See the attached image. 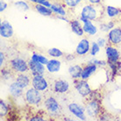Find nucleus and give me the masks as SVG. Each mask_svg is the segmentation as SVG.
Instances as JSON below:
<instances>
[{"label": "nucleus", "mask_w": 121, "mask_h": 121, "mask_svg": "<svg viewBox=\"0 0 121 121\" xmlns=\"http://www.w3.org/2000/svg\"><path fill=\"white\" fill-rule=\"evenodd\" d=\"M46 97L43 105L49 118H60L63 116V110L60 102L53 95L51 91L45 92Z\"/></svg>", "instance_id": "nucleus-1"}, {"label": "nucleus", "mask_w": 121, "mask_h": 121, "mask_svg": "<svg viewBox=\"0 0 121 121\" xmlns=\"http://www.w3.org/2000/svg\"><path fill=\"white\" fill-rule=\"evenodd\" d=\"M85 98H86V101H84V108L87 115L92 118H99L100 115L104 112L99 97H97L92 91Z\"/></svg>", "instance_id": "nucleus-2"}, {"label": "nucleus", "mask_w": 121, "mask_h": 121, "mask_svg": "<svg viewBox=\"0 0 121 121\" xmlns=\"http://www.w3.org/2000/svg\"><path fill=\"white\" fill-rule=\"evenodd\" d=\"M105 15V8L102 4H88L82 7L81 12V17L87 18L89 20H96L99 21L102 20Z\"/></svg>", "instance_id": "nucleus-3"}, {"label": "nucleus", "mask_w": 121, "mask_h": 121, "mask_svg": "<svg viewBox=\"0 0 121 121\" xmlns=\"http://www.w3.org/2000/svg\"><path fill=\"white\" fill-rule=\"evenodd\" d=\"M45 97V92L38 91L33 87L27 88L23 95V99L25 103L31 107H39L40 105H43Z\"/></svg>", "instance_id": "nucleus-4"}, {"label": "nucleus", "mask_w": 121, "mask_h": 121, "mask_svg": "<svg viewBox=\"0 0 121 121\" xmlns=\"http://www.w3.org/2000/svg\"><path fill=\"white\" fill-rule=\"evenodd\" d=\"M12 69V71L15 75L20 74V73H26L30 72L29 70V65L28 61L23 59L21 57H14L11 59L10 60H7L5 64Z\"/></svg>", "instance_id": "nucleus-5"}, {"label": "nucleus", "mask_w": 121, "mask_h": 121, "mask_svg": "<svg viewBox=\"0 0 121 121\" xmlns=\"http://www.w3.org/2000/svg\"><path fill=\"white\" fill-rule=\"evenodd\" d=\"M51 82L48 78L44 76V75H35L32 76V87L42 92H48L50 91Z\"/></svg>", "instance_id": "nucleus-6"}, {"label": "nucleus", "mask_w": 121, "mask_h": 121, "mask_svg": "<svg viewBox=\"0 0 121 121\" xmlns=\"http://www.w3.org/2000/svg\"><path fill=\"white\" fill-rule=\"evenodd\" d=\"M53 94L65 95L70 92V85L64 79H55L51 82L50 91Z\"/></svg>", "instance_id": "nucleus-7"}, {"label": "nucleus", "mask_w": 121, "mask_h": 121, "mask_svg": "<svg viewBox=\"0 0 121 121\" xmlns=\"http://www.w3.org/2000/svg\"><path fill=\"white\" fill-rule=\"evenodd\" d=\"M74 87L78 92L79 95H81L82 97H88L92 92L91 86L89 85L87 80H83L82 78L74 79Z\"/></svg>", "instance_id": "nucleus-8"}, {"label": "nucleus", "mask_w": 121, "mask_h": 121, "mask_svg": "<svg viewBox=\"0 0 121 121\" xmlns=\"http://www.w3.org/2000/svg\"><path fill=\"white\" fill-rule=\"evenodd\" d=\"M107 43L113 46H118L121 43V26L112 28L107 35Z\"/></svg>", "instance_id": "nucleus-9"}, {"label": "nucleus", "mask_w": 121, "mask_h": 121, "mask_svg": "<svg viewBox=\"0 0 121 121\" xmlns=\"http://www.w3.org/2000/svg\"><path fill=\"white\" fill-rule=\"evenodd\" d=\"M32 76H33V75L31 74V72L20 73V74L16 75L14 81L21 88H23L24 90H26L27 88H29V86L32 83Z\"/></svg>", "instance_id": "nucleus-10"}, {"label": "nucleus", "mask_w": 121, "mask_h": 121, "mask_svg": "<svg viewBox=\"0 0 121 121\" xmlns=\"http://www.w3.org/2000/svg\"><path fill=\"white\" fill-rule=\"evenodd\" d=\"M105 53L107 56V62H117L119 60L120 55L116 46L107 43L105 46Z\"/></svg>", "instance_id": "nucleus-11"}, {"label": "nucleus", "mask_w": 121, "mask_h": 121, "mask_svg": "<svg viewBox=\"0 0 121 121\" xmlns=\"http://www.w3.org/2000/svg\"><path fill=\"white\" fill-rule=\"evenodd\" d=\"M68 109L73 115H75L76 118H80L82 120L86 119L85 115V108H83L82 105H80L76 103H70L68 104Z\"/></svg>", "instance_id": "nucleus-12"}, {"label": "nucleus", "mask_w": 121, "mask_h": 121, "mask_svg": "<svg viewBox=\"0 0 121 121\" xmlns=\"http://www.w3.org/2000/svg\"><path fill=\"white\" fill-rule=\"evenodd\" d=\"M28 65H29V70H30L31 74L33 76H35V75H45L46 69L45 67H44V64L30 59L28 60Z\"/></svg>", "instance_id": "nucleus-13"}, {"label": "nucleus", "mask_w": 121, "mask_h": 121, "mask_svg": "<svg viewBox=\"0 0 121 121\" xmlns=\"http://www.w3.org/2000/svg\"><path fill=\"white\" fill-rule=\"evenodd\" d=\"M97 69V66L96 64L92 63V62H88V63L82 64V72L81 78L83 80H88L94 73H96Z\"/></svg>", "instance_id": "nucleus-14"}, {"label": "nucleus", "mask_w": 121, "mask_h": 121, "mask_svg": "<svg viewBox=\"0 0 121 121\" xmlns=\"http://www.w3.org/2000/svg\"><path fill=\"white\" fill-rule=\"evenodd\" d=\"M105 15L111 18V20L120 22L121 21V8H117L113 6H107L105 8Z\"/></svg>", "instance_id": "nucleus-15"}, {"label": "nucleus", "mask_w": 121, "mask_h": 121, "mask_svg": "<svg viewBox=\"0 0 121 121\" xmlns=\"http://www.w3.org/2000/svg\"><path fill=\"white\" fill-rule=\"evenodd\" d=\"M91 50V46H90V41L88 39L83 38L80 40L78 45L76 48V54L77 55H84L88 54Z\"/></svg>", "instance_id": "nucleus-16"}, {"label": "nucleus", "mask_w": 121, "mask_h": 121, "mask_svg": "<svg viewBox=\"0 0 121 121\" xmlns=\"http://www.w3.org/2000/svg\"><path fill=\"white\" fill-rule=\"evenodd\" d=\"M0 34L3 38H11L13 36V29L12 25L7 20H4L0 25Z\"/></svg>", "instance_id": "nucleus-17"}, {"label": "nucleus", "mask_w": 121, "mask_h": 121, "mask_svg": "<svg viewBox=\"0 0 121 121\" xmlns=\"http://www.w3.org/2000/svg\"><path fill=\"white\" fill-rule=\"evenodd\" d=\"M9 91H10V95L13 98H18V97H23V95H24V89L21 88L15 81L11 83L9 88Z\"/></svg>", "instance_id": "nucleus-18"}, {"label": "nucleus", "mask_w": 121, "mask_h": 121, "mask_svg": "<svg viewBox=\"0 0 121 121\" xmlns=\"http://www.w3.org/2000/svg\"><path fill=\"white\" fill-rule=\"evenodd\" d=\"M81 2L82 0H57L55 4H59L67 10H72L76 8Z\"/></svg>", "instance_id": "nucleus-19"}, {"label": "nucleus", "mask_w": 121, "mask_h": 121, "mask_svg": "<svg viewBox=\"0 0 121 121\" xmlns=\"http://www.w3.org/2000/svg\"><path fill=\"white\" fill-rule=\"evenodd\" d=\"M82 72V64L81 65H73L70 66L69 69V73L70 76L73 79H79L81 78Z\"/></svg>", "instance_id": "nucleus-20"}, {"label": "nucleus", "mask_w": 121, "mask_h": 121, "mask_svg": "<svg viewBox=\"0 0 121 121\" xmlns=\"http://www.w3.org/2000/svg\"><path fill=\"white\" fill-rule=\"evenodd\" d=\"M70 26H71V29H72L73 33L77 34L78 36H82L85 33L82 24H81V21L76 20V19H73L70 21Z\"/></svg>", "instance_id": "nucleus-21"}, {"label": "nucleus", "mask_w": 121, "mask_h": 121, "mask_svg": "<svg viewBox=\"0 0 121 121\" xmlns=\"http://www.w3.org/2000/svg\"><path fill=\"white\" fill-rule=\"evenodd\" d=\"M33 8L36 10L37 12L40 13L41 15L44 16H52L54 12L51 10V8H49L48 6H45L41 4H33Z\"/></svg>", "instance_id": "nucleus-22"}, {"label": "nucleus", "mask_w": 121, "mask_h": 121, "mask_svg": "<svg viewBox=\"0 0 121 121\" xmlns=\"http://www.w3.org/2000/svg\"><path fill=\"white\" fill-rule=\"evenodd\" d=\"M82 28H83L84 33L89 34V35H94V34H96L97 31V27L92 24L91 20H86V21L83 22Z\"/></svg>", "instance_id": "nucleus-23"}, {"label": "nucleus", "mask_w": 121, "mask_h": 121, "mask_svg": "<svg viewBox=\"0 0 121 121\" xmlns=\"http://www.w3.org/2000/svg\"><path fill=\"white\" fill-rule=\"evenodd\" d=\"M60 68V61L57 60H50L47 63V69L50 73H55L59 71Z\"/></svg>", "instance_id": "nucleus-24"}, {"label": "nucleus", "mask_w": 121, "mask_h": 121, "mask_svg": "<svg viewBox=\"0 0 121 121\" xmlns=\"http://www.w3.org/2000/svg\"><path fill=\"white\" fill-rule=\"evenodd\" d=\"M50 8L55 14H59L60 16H66L67 13L66 11H65V8L59 4H52Z\"/></svg>", "instance_id": "nucleus-25"}, {"label": "nucleus", "mask_w": 121, "mask_h": 121, "mask_svg": "<svg viewBox=\"0 0 121 121\" xmlns=\"http://www.w3.org/2000/svg\"><path fill=\"white\" fill-rule=\"evenodd\" d=\"M10 112V106L4 102L3 100H0V117L1 118H5Z\"/></svg>", "instance_id": "nucleus-26"}, {"label": "nucleus", "mask_w": 121, "mask_h": 121, "mask_svg": "<svg viewBox=\"0 0 121 121\" xmlns=\"http://www.w3.org/2000/svg\"><path fill=\"white\" fill-rule=\"evenodd\" d=\"M31 59L33 60H36L38 62H40V63H42V64H46V65L48 62V60L45 56H43V55H37V54H33V55H32Z\"/></svg>", "instance_id": "nucleus-27"}, {"label": "nucleus", "mask_w": 121, "mask_h": 121, "mask_svg": "<svg viewBox=\"0 0 121 121\" xmlns=\"http://www.w3.org/2000/svg\"><path fill=\"white\" fill-rule=\"evenodd\" d=\"M48 55L52 56V57H61L63 55V53L59 50L58 48H50L48 51Z\"/></svg>", "instance_id": "nucleus-28"}, {"label": "nucleus", "mask_w": 121, "mask_h": 121, "mask_svg": "<svg viewBox=\"0 0 121 121\" xmlns=\"http://www.w3.org/2000/svg\"><path fill=\"white\" fill-rule=\"evenodd\" d=\"M100 50V46L97 44V42H92L91 44V55H96L99 52Z\"/></svg>", "instance_id": "nucleus-29"}, {"label": "nucleus", "mask_w": 121, "mask_h": 121, "mask_svg": "<svg viewBox=\"0 0 121 121\" xmlns=\"http://www.w3.org/2000/svg\"><path fill=\"white\" fill-rule=\"evenodd\" d=\"M14 4L16 5L17 8H18V9H20V10H23V11H26V10L29 9V5H28L26 2H24V1H18V2H16Z\"/></svg>", "instance_id": "nucleus-30"}, {"label": "nucleus", "mask_w": 121, "mask_h": 121, "mask_svg": "<svg viewBox=\"0 0 121 121\" xmlns=\"http://www.w3.org/2000/svg\"><path fill=\"white\" fill-rule=\"evenodd\" d=\"M6 62H7V60L5 59V55H4V53L1 52L0 53V65H1V68L4 66Z\"/></svg>", "instance_id": "nucleus-31"}, {"label": "nucleus", "mask_w": 121, "mask_h": 121, "mask_svg": "<svg viewBox=\"0 0 121 121\" xmlns=\"http://www.w3.org/2000/svg\"><path fill=\"white\" fill-rule=\"evenodd\" d=\"M97 44L100 46V47H104L105 46V44H107V41H105L104 39H97Z\"/></svg>", "instance_id": "nucleus-32"}, {"label": "nucleus", "mask_w": 121, "mask_h": 121, "mask_svg": "<svg viewBox=\"0 0 121 121\" xmlns=\"http://www.w3.org/2000/svg\"><path fill=\"white\" fill-rule=\"evenodd\" d=\"M89 4H102L103 0H86Z\"/></svg>", "instance_id": "nucleus-33"}, {"label": "nucleus", "mask_w": 121, "mask_h": 121, "mask_svg": "<svg viewBox=\"0 0 121 121\" xmlns=\"http://www.w3.org/2000/svg\"><path fill=\"white\" fill-rule=\"evenodd\" d=\"M6 5H7V4H6L4 1H1V9H0V12H3L4 10L6 8Z\"/></svg>", "instance_id": "nucleus-34"}, {"label": "nucleus", "mask_w": 121, "mask_h": 121, "mask_svg": "<svg viewBox=\"0 0 121 121\" xmlns=\"http://www.w3.org/2000/svg\"><path fill=\"white\" fill-rule=\"evenodd\" d=\"M33 4H42L43 2H45L47 0H30Z\"/></svg>", "instance_id": "nucleus-35"}, {"label": "nucleus", "mask_w": 121, "mask_h": 121, "mask_svg": "<svg viewBox=\"0 0 121 121\" xmlns=\"http://www.w3.org/2000/svg\"><path fill=\"white\" fill-rule=\"evenodd\" d=\"M120 22H121V21H120Z\"/></svg>", "instance_id": "nucleus-36"}]
</instances>
